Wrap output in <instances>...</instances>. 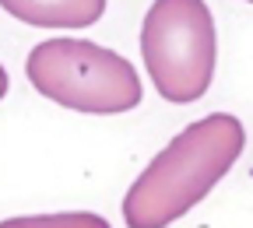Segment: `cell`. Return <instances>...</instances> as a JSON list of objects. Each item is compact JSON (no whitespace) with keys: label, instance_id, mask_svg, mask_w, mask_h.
Listing matches in <instances>:
<instances>
[{"label":"cell","instance_id":"6da1fadb","mask_svg":"<svg viewBox=\"0 0 253 228\" xmlns=\"http://www.w3.org/2000/svg\"><path fill=\"white\" fill-rule=\"evenodd\" d=\"M243 148L246 130L232 113H211L183 126L126 190V228H169L190 214L229 176Z\"/></svg>","mask_w":253,"mask_h":228},{"label":"cell","instance_id":"7a4b0ae2","mask_svg":"<svg viewBox=\"0 0 253 228\" xmlns=\"http://www.w3.org/2000/svg\"><path fill=\"white\" fill-rule=\"evenodd\" d=\"M25 77L53 106L88 116H120L144 99L134 63L91 39L60 36L32 46Z\"/></svg>","mask_w":253,"mask_h":228},{"label":"cell","instance_id":"3957f363","mask_svg":"<svg viewBox=\"0 0 253 228\" xmlns=\"http://www.w3.org/2000/svg\"><path fill=\"white\" fill-rule=\"evenodd\" d=\"M141 56L155 91L172 106L208 95L218 67V28L204 0H155L141 21Z\"/></svg>","mask_w":253,"mask_h":228},{"label":"cell","instance_id":"277c9868","mask_svg":"<svg viewBox=\"0 0 253 228\" xmlns=\"http://www.w3.org/2000/svg\"><path fill=\"white\" fill-rule=\"evenodd\" d=\"M0 7L32 28H88L102 21L106 0H0Z\"/></svg>","mask_w":253,"mask_h":228},{"label":"cell","instance_id":"5b68a950","mask_svg":"<svg viewBox=\"0 0 253 228\" xmlns=\"http://www.w3.org/2000/svg\"><path fill=\"white\" fill-rule=\"evenodd\" d=\"M0 228H113V225L95 211H60V214L7 218V221H0Z\"/></svg>","mask_w":253,"mask_h":228},{"label":"cell","instance_id":"8992f818","mask_svg":"<svg viewBox=\"0 0 253 228\" xmlns=\"http://www.w3.org/2000/svg\"><path fill=\"white\" fill-rule=\"evenodd\" d=\"M7 88H11V81H7V71H4V63H0V99L7 95Z\"/></svg>","mask_w":253,"mask_h":228},{"label":"cell","instance_id":"52a82bcc","mask_svg":"<svg viewBox=\"0 0 253 228\" xmlns=\"http://www.w3.org/2000/svg\"><path fill=\"white\" fill-rule=\"evenodd\" d=\"M250 4H253V0H250Z\"/></svg>","mask_w":253,"mask_h":228}]
</instances>
